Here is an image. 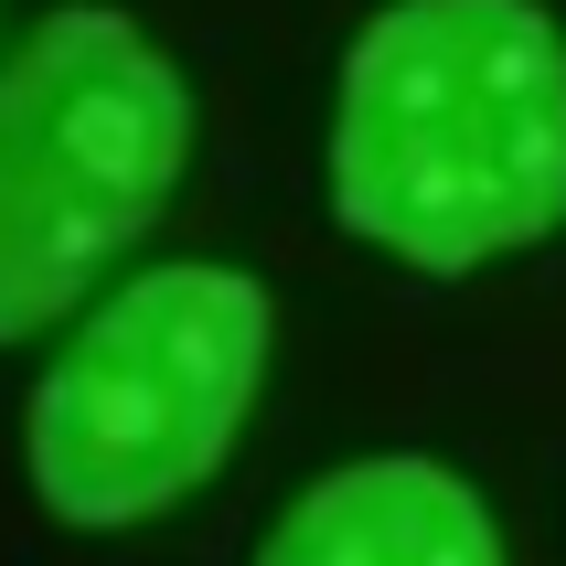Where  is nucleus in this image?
<instances>
[{"label": "nucleus", "instance_id": "nucleus-1", "mask_svg": "<svg viewBox=\"0 0 566 566\" xmlns=\"http://www.w3.org/2000/svg\"><path fill=\"white\" fill-rule=\"evenodd\" d=\"M332 203L364 247L471 279L566 224V32L535 0H396L353 32Z\"/></svg>", "mask_w": 566, "mask_h": 566}, {"label": "nucleus", "instance_id": "nucleus-2", "mask_svg": "<svg viewBox=\"0 0 566 566\" xmlns=\"http://www.w3.org/2000/svg\"><path fill=\"white\" fill-rule=\"evenodd\" d=\"M268 289L247 268H139L86 311V332L32 385L22 460L54 524L128 535L214 481L268 375Z\"/></svg>", "mask_w": 566, "mask_h": 566}, {"label": "nucleus", "instance_id": "nucleus-3", "mask_svg": "<svg viewBox=\"0 0 566 566\" xmlns=\"http://www.w3.org/2000/svg\"><path fill=\"white\" fill-rule=\"evenodd\" d=\"M192 96L128 11H54L0 75V343L64 321L160 224Z\"/></svg>", "mask_w": 566, "mask_h": 566}, {"label": "nucleus", "instance_id": "nucleus-4", "mask_svg": "<svg viewBox=\"0 0 566 566\" xmlns=\"http://www.w3.org/2000/svg\"><path fill=\"white\" fill-rule=\"evenodd\" d=\"M256 566H503V535L460 471L385 449V460L321 471L256 545Z\"/></svg>", "mask_w": 566, "mask_h": 566}]
</instances>
